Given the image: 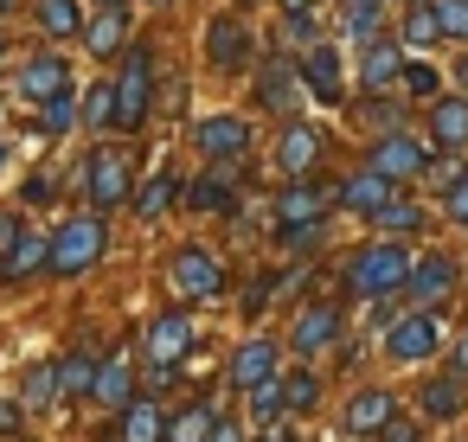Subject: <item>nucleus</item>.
I'll use <instances>...</instances> for the list:
<instances>
[{"label": "nucleus", "mask_w": 468, "mask_h": 442, "mask_svg": "<svg viewBox=\"0 0 468 442\" xmlns=\"http://www.w3.org/2000/svg\"><path fill=\"white\" fill-rule=\"evenodd\" d=\"M410 269H417V263L404 257V244H366V250H353V263H346V295L378 301V295L404 289Z\"/></svg>", "instance_id": "1"}, {"label": "nucleus", "mask_w": 468, "mask_h": 442, "mask_svg": "<svg viewBox=\"0 0 468 442\" xmlns=\"http://www.w3.org/2000/svg\"><path fill=\"white\" fill-rule=\"evenodd\" d=\"M148 103H154V58L135 46V52L122 58V78H116V129H122V135L148 129Z\"/></svg>", "instance_id": "2"}, {"label": "nucleus", "mask_w": 468, "mask_h": 442, "mask_svg": "<svg viewBox=\"0 0 468 442\" xmlns=\"http://www.w3.org/2000/svg\"><path fill=\"white\" fill-rule=\"evenodd\" d=\"M97 257H103V212L65 218L58 237H52V276H84Z\"/></svg>", "instance_id": "3"}, {"label": "nucleus", "mask_w": 468, "mask_h": 442, "mask_svg": "<svg viewBox=\"0 0 468 442\" xmlns=\"http://www.w3.org/2000/svg\"><path fill=\"white\" fill-rule=\"evenodd\" d=\"M167 276H174V289H180L186 301H218V295H225V276H218V257H212V250H174Z\"/></svg>", "instance_id": "4"}, {"label": "nucleus", "mask_w": 468, "mask_h": 442, "mask_svg": "<svg viewBox=\"0 0 468 442\" xmlns=\"http://www.w3.org/2000/svg\"><path fill=\"white\" fill-rule=\"evenodd\" d=\"M436 346H442V327H436V314H430V308H417V314L391 321V333H385V353H391L398 365H417V359H430Z\"/></svg>", "instance_id": "5"}, {"label": "nucleus", "mask_w": 468, "mask_h": 442, "mask_svg": "<svg viewBox=\"0 0 468 442\" xmlns=\"http://www.w3.org/2000/svg\"><path fill=\"white\" fill-rule=\"evenodd\" d=\"M250 52H257V39H250V20H212L206 26V58L218 65V71H244L250 65Z\"/></svg>", "instance_id": "6"}, {"label": "nucleus", "mask_w": 468, "mask_h": 442, "mask_svg": "<svg viewBox=\"0 0 468 442\" xmlns=\"http://www.w3.org/2000/svg\"><path fill=\"white\" fill-rule=\"evenodd\" d=\"M84 193L97 199V212H103V205H122V199H129V161H122L116 148H97V154L84 161Z\"/></svg>", "instance_id": "7"}, {"label": "nucleus", "mask_w": 468, "mask_h": 442, "mask_svg": "<svg viewBox=\"0 0 468 442\" xmlns=\"http://www.w3.org/2000/svg\"><path fill=\"white\" fill-rule=\"evenodd\" d=\"M193 142L206 161H238L250 148V122L244 116H206V122H193Z\"/></svg>", "instance_id": "8"}, {"label": "nucleus", "mask_w": 468, "mask_h": 442, "mask_svg": "<svg viewBox=\"0 0 468 442\" xmlns=\"http://www.w3.org/2000/svg\"><path fill=\"white\" fill-rule=\"evenodd\" d=\"M321 148H327V142H321V129H314V122H289V129H282V142H276V167H282L289 180H308V174H314V161H321Z\"/></svg>", "instance_id": "9"}, {"label": "nucleus", "mask_w": 468, "mask_h": 442, "mask_svg": "<svg viewBox=\"0 0 468 442\" xmlns=\"http://www.w3.org/2000/svg\"><path fill=\"white\" fill-rule=\"evenodd\" d=\"M391 416H398V397L391 391H353L346 410H340V429L346 436H378Z\"/></svg>", "instance_id": "10"}, {"label": "nucleus", "mask_w": 468, "mask_h": 442, "mask_svg": "<svg viewBox=\"0 0 468 442\" xmlns=\"http://www.w3.org/2000/svg\"><path fill=\"white\" fill-rule=\"evenodd\" d=\"M372 167H378L385 180H410V174H430V148L410 142V135H385V142L372 148Z\"/></svg>", "instance_id": "11"}, {"label": "nucleus", "mask_w": 468, "mask_h": 442, "mask_svg": "<svg viewBox=\"0 0 468 442\" xmlns=\"http://www.w3.org/2000/svg\"><path fill=\"white\" fill-rule=\"evenodd\" d=\"M340 340V308L334 301H321V308H302L295 314V327H289V346L308 359V353H321V346H334Z\"/></svg>", "instance_id": "12"}, {"label": "nucleus", "mask_w": 468, "mask_h": 442, "mask_svg": "<svg viewBox=\"0 0 468 442\" xmlns=\"http://www.w3.org/2000/svg\"><path fill=\"white\" fill-rule=\"evenodd\" d=\"M186 346H193V321H186V314H161V321H148V333H142V353H148L154 365H180Z\"/></svg>", "instance_id": "13"}, {"label": "nucleus", "mask_w": 468, "mask_h": 442, "mask_svg": "<svg viewBox=\"0 0 468 442\" xmlns=\"http://www.w3.org/2000/svg\"><path fill=\"white\" fill-rule=\"evenodd\" d=\"M238 391H257V384H270L276 378V340H244L238 353H231V372H225Z\"/></svg>", "instance_id": "14"}, {"label": "nucleus", "mask_w": 468, "mask_h": 442, "mask_svg": "<svg viewBox=\"0 0 468 442\" xmlns=\"http://www.w3.org/2000/svg\"><path fill=\"white\" fill-rule=\"evenodd\" d=\"M346 212H366V218H378L385 205H391V180L378 174V167H366V174H353V180H340V193H334Z\"/></svg>", "instance_id": "15"}, {"label": "nucleus", "mask_w": 468, "mask_h": 442, "mask_svg": "<svg viewBox=\"0 0 468 442\" xmlns=\"http://www.w3.org/2000/svg\"><path fill=\"white\" fill-rule=\"evenodd\" d=\"M327 218V193L308 186V180H289L276 193V225H321Z\"/></svg>", "instance_id": "16"}, {"label": "nucleus", "mask_w": 468, "mask_h": 442, "mask_svg": "<svg viewBox=\"0 0 468 442\" xmlns=\"http://www.w3.org/2000/svg\"><path fill=\"white\" fill-rule=\"evenodd\" d=\"M462 404H468V391H462V372L423 378V391H417V410H423L430 423H455V416H462Z\"/></svg>", "instance_id": "17"}, {"label": "nucleus", "mask_w": 468, "mask_h": 442, "mask_svg": "<svg viewBox=\"0 0 468 442\" xmlns=\"http://www.w3.org/2000/svg\"><path fill=\"white\" fill-rule=\"evenodd\" d=\"M302 84L314 90V103H346V90H340V58L327 52V46H308V58H302Z\"/></svg>", "instance_id": "18"}, {"label": "nucleus", "mask_w": 468, "mask_h": 442, "mask_svg": "<svg viewBox=\"0 0 468 442\" xmlns=\"http://www.w3.org/2000/svg\"><path fill=\"white\" fill-rule=\"evenodd\" d=\"M33 269H52V237L46 231H27L7 257H0V276H7V282H27Z\"/></svg>", "instance_id": "19"}, {"label": "nucleus", "mask_w": 468, "mask_h": 442, "mask_svg": "<svg viewBox=\"0 0 468 442\" xmlns=\"http://www.w3.org/2000/svg\"><path fill=\"white\" fill-rule=\"evenodd\" d=\"M455 289V269H449V257H423L417 269H410V282H404V295L417 301V308H430V301H442Z\"/></svg>", "instance_id": "20"}, {"label": "nucleus", "mask_w": 468, "mask_h": 442, "mask_svg": "<svg viewBox=\"0 0 468 442\" xmlns=\"http://www.w3.org/2000/svg\"><path fill=\"white\" fill-rule=\"evenodd\" d=\"M398 78H404V52H398L391 39H372L366 58H359V84H366V90H385V84H398Z\"/></svg>", "instance_id": "21"}, {"label": "nucleus", "mask_w": 468, "mask_h": 442, "mask_svg": "<svg viewBox=\"0 0 468 442\" xmlns=\"http://www.w3.org/2000/svg\"><path fill=\"white\" fill-rule=\"evenodd\" d=\"M20 97H33V103H52V97H65V58H27V71H20Z\"/></svg>", "instance_id": "22"}, {"label": "nucleus", "mask_w": 468, "mask_h": 442, "mask_svg": "<svg viewBox=\"0 0 468 442\" xmlns=\"http://www.w3.org/2000/svg\"><path fill=\"white\" fill-rule=\"evenodd\" d=\"M295 84H302V71L289 65V58H276V65H263V78H257V103L263 110H295Z\"/></svg>", "instance_id": "23"}, {"label": "nucleus", "mask_w": 468, "mask_h": 442, "mask_svg": "<svg viewBox=\"0 0 468 442\" xmlns=\"http://www.w3.org/2000/svg\"><path fill=\"white\" fill-rule=\"evenodd\" d=\"M430 135L462 154V148H468V103H462V97H436V103H430Z\"/></svg>", "instance_id": "24"}, {"label": "nucleus", "mask_w": 468, "mask_h": 442, "mask_svg": "<svg viewBox=\"0 0 468 442\" xmlns=\"http://www.w3.org/2000/svg\"><path fill=\"white\" fill-rule=\"evenodd\" d=\"M122 442H167V410H161L154 397H148V404L135 397V404L122 410Z\"/></svg>", "instance_id": "25"}, {"label": "nucleus", "mask_w": 468, "mask_h": 442, "mask_svg": "<svg viewBox=\"0 0 468 442\" xmlns=\"http://www.w3.org/2000/svg\"><path fill=\"white\" fill-rule=\"evenodd\" d=\"M90 397H97L103 410H129V404H135V372H129L122 359H110V365L97 372V391H90Z\"/></svg>", "instance_id": "26"}, {"label": "nucleus", "mask_w": 468, "mask_h": 442, "mask_svg": "<svg viewBox=\"0 0 468 442\" xmlns=\"http://www.w3.org/2000/svg\"><path fill=\"white\" fill-rule=\"evenodd\" d=\"M122 39H129V20H122V7H103V14H97V20L84 26V46H90L97 58H110V52H116Z\"/></svg>", "instance_id": "27"}, {"label": "nucleus", "mask_w": 468, "mask_h": 442, "mask_svg": "<svg viewBox=\"0 0 468 442\" xmlns=\"http://www.w3.org/2000/svg\"><path fill=\"white\" fill-rule=\"evenodd\" d=\"M212 429H218V410L212 404H193V410H180L167 423V442H212Z\"/></svg>", "instance_id": "28"}, {"label": "nucleus", "mask_w": 468, "mask_h": 442, "mask_svg": "<svg viewBox=\"0 0 468 442\" xmlns=\"http://www.w3.org/2000/svg\"><path fill=\"white\" fill-rule=\"evenodd\" d=\"M33 20H39V33L71 39L78 33V0H33Z\"/></svg>", "instance_id": "29"}, {"label": "nucleus", "mask_w": 468, "mask_h": 442, "mask_svg": "<svg viewBox=\"0 0 468 442\" xmlns=\"http://www.w3.org/2000/svg\"><path fill=\"white\" fill-rule=\"evenodd\" d=\"M340 33H346L353 46H372V39H378V7H372V0H346V20H340Z\"/></svg>", "instance_id": "30"}, {"label": "nucleus", "mask_w": 468, "mask_h": 442, "mask_svg": "<svg viewBox=\"0 0 468 442\" xmlns=\"http://www.w3.org/2000/svg\"><path fill=\"white\" fill-rule=\"evenodd\" d=\"M372 225H378V231H385V237H410V231H417V225H423V205H410V199H404V205H398V199H391V205H385V212H378V218H372Z\"/></svg>", "instance_id": "31"}, {"label": "nucleus", "mask_w": 468, "mask_h": 442, "mask_svg": "<svg viewBox=\"0 0 468 442\" xmlns=\"http://www.w3.org/2000/svg\"><path fill=\"white\" fill-rule=\"evenodd\" d=\"M39 135H65V129H78V103L71 97H52V103H39V122H33Z\"/></svg>", "instance_id": "32"}, {"label": "nucleus", "mask_w": 468, "mask_h": 442, "mask_svg": "<svg viewBox=\"0 0 468 442\" xmlns=\"http://www.w3.org/2000/svg\"><path fill=\"white\" fill-rule=\"evenodd\" d=\"M167 205H174V174H154V180L135 193V212H142V218H161Z\"/></svg>", "instance_id": "33"}, {"label": "nucleus", "mask_w": 468, "mask_h": 442, "mask_svg": "<svg viewBox=\"0 0 468 442\" xmlns=\"http://www.w3.org/2000/svg\"><path fill=\"white\" fill-rule=\"evenodd\" d=\"M97 372H103V365H97L90 353H71V359L58 365V378H65V391H97Z\"/></svg>", "instance_id": "34"}, {"label": "nucleus", "mask_w": 468, "mask_h": 442, "mask_svg": "<svg viewBox=\"0 0 468 442\" xmlns=\"http://www.w3.org/2000/svg\"><path fill=\"white\" fill-rule=\"evenodd\" d=\"M404 39H410V46H436V39H442V20H436V7H410V20H404Z\"/></svg>", "instance_id": "35"}, {"label": "nucleus", "mask_w": 468, "mask_h": 442, "mask_svg": "<svg viewBox=\"0 0 468 442\" xmlns=\"http://www.w3.org/2000/svg\"><path fill=\"white\" fill-rule=\"evenodd\" d=\"M84 122H90V129H116V90H110V84H97V90L84 97Z\"/></svg>", "instance_id": "36"}, {"label": "nucleus", "mask_w": 468, "mask_h": 442, "mask_svg": "<svg viewBox=\"0 0 468 442\" xmlns=\"http://www.w3.org/2000/svg\"><path fill=\"white\" fill-rule=\"evenodd\" d=\"M314 39H321V26H314V14H308V7L282 14V46H314Z\"/></svg>", "instance_id": "37"}, {"label": "nucleus", "mask_w": 468, "mask_h": 442, "mask_svg": "<svg viewBox=\"0 0 468 442\" xmlns=\"http://www.w3.org/2000/svg\"><path fill=\"white\" fill-rule=\"evenodd\" d=\"M436 20H442V39L468 46V0H436Z\"/></svg>", "instance_id": "38"}, {"label": "nucleus", "mask_w": 468, "mask_h": 442, "mask_svg": "<svg viewBox=\"0 0 468 442\" xmlns=\"http://www.w3.org/2000/svg\"><path fill=\"white\" fill-rule=\"evenodd\" d=\"M436 84H442V78H436V65H423V58H417V65H404V90H410V97L436 103Z\"/></svg>", "instance_id": "39"}, {"label": "nucleus", "mask_w": 468, "mask_h": 442, "mask_svg": "<svg viewBox=\"0 0 468 442\" xmlns=\"http://www.w3.org/2000/svg\"><path fill=\"white\" fill-rule=\"evenodd\" d=\"M282 391H289V410H308V404L321 397V378H314V372H289Z\"/></svg>", "instance_id": "40"}, {"label": "nucleus", "mask_w": 468, "mask_h": 442, "mask_svg": "<svg viewBox=\"0 0 468 442\" xmlns=\"http://www.w3.org/2000/svg\"><path fill=\"white\" fill-rule=\"evenodd\" d=\"M58 391H65V378H58L52 365H46V372H27V404H52Z\"/></svg>", "instance_id": "41"}, {"label": "nucleus", "mask_w": 468, "mask_h": 442, "mask_svg": "<svg viewBox=\"0 0 468 442\" xmlns=\"http://www.w3.org/2000/svg\"><path fill=\"white\" fill-rule=\"evenodd\" d=\"M282 404H289V391H282V378H270V384H257V391H250V410H257V416H276Z\"/></svg>", "instance_id": "42"}, {"label": "nucleus", "mask_w": 468, "mask_h": 442, "mask_svg": "<svg viewBox=\"0 0 468 442\" xmlns=\"http://www.w3.org/2000/svg\"><path fill=\"white\" fill-rule=\"evenodd\" d=\"M372 442H423V429H417L410 416H391V423H385V429H378Z\"/></svg>", "instance_id": "43"}, {"label": "nucleus", "mask_w": 468, "mask_h": 442, "mask_svg": "<svg viewBox=\"0 0 468 442\" xmlns=\"http://www.w3.org/2000/svg\"><path fill=\"white\" fill-rule=\"evenodd\" d=\"M449 218H455V225H468V174L449 186Z\"/></svg>", "instance_id": "44"}, {"label": "nucleus", "mask_w": 468, "mask_h": 442, "mask_svg": "<svg viewBox=\"0 0 468 442\" xmlns=\"http://www.w3.org/2000/svg\"><path fill=\"white\" fill-rule=\"evenodd\" d=\"M462 174H468V167H455V161H430V174H423V180H436V186H455Z\"/></svg>", "instance_id": "45"}, {"label": "nucleus", "mask_w": 468, "mask_h": 442, "mask_svg": "<svg viewBox=\"0 0 468 442\" xmlns=\"http://www.w3.org/2000/svg\"><path fill=\"white\" fill-rule=\"evenodd\" d=\"M366 122H372V129H391V122H398V103H366Z\"/></svg>", "instance_id": "46"}, {"label": "nucleus", "mask_w": 468, "mask_h": 442, "mask_svg": "<svg viewBox=\"0 0 468 442\" xmlns=\"http://www.w3.org/2000/svg\"><path fill=\"white\" fill-rule=\"evenodd\" d=\"M20 237H27V225H20V218H0V257H7Z\"/></svg>", "instance_id": "47"}, {"label": "nucleus", "mask_w": 468, "mask_h": 442, "mask_svg": "<svg viewBox=\"0 0 468 442\" xmlns=\"http://www.w3.org/2000/svg\"><path fill=\"white\" fill-rule=\"evenodd\" d=\"M52 193H58V180H52V174H46V180H27V199H52Z\"/></svg>", "instance_id": "48"}, {"label": "nucleus", "mask_w": 468, "mask_h": 442, "mask_svg": "<svg viewBox=\"0 0 468 442\" xmlns=\"http://www.w3.org/2000/svg\"><path fill=\"white\" fill-rule=\"evenodd\" d=\"M449 372H462V378H468V333L455 340V359H449Z\"/></svg>", "instance_id": "49"}, {"label": "nucleus", "mask_w": 468, "mask_h": 442, "mask_svg": "<svg viewBox=\"0 0 468 442\" xmlns=\"http://www.w3.org/2000/svg\"><path fill=\"white\" fill-rule=\"evenodd\" d=\"M0 429H20V404H0Z\"/></svg>", "instance_id": "50"}, {"label": "nucleus", "mask_w": 468, "mask_h": 442, "mask_svg": "<svg viewBox=\"0 0 468 442\" xmlns=\"http://www.w3.org/2000/svg\"><path fill=\"white\" fill-rule=\"evenodd\" d=\"M212 442H238V423H218V429H212Z\"/></svg>", "instance_id": "51"}, {"label": "nucleus", "mask_w": 468, "mask_h": 442, "mask_svg": "<svg viewBox=\"0 0 468 442\" xmlns=\"http://www.w3.org/2000/svg\"><path fill=\"white\" fill-rule=\"evenodd\" d=\"M455 84H462V90H468V58H462V65H455Z\"/></svg>", "instance_id": "52"}, {"label": "nucleus", "mask_w": 468, "mask_h": 442, "mask_svg": "<svg viewBox=\"0 0 468 442\" xmlns=\"http://www.w3.org/2000/svg\"><path fill=\"white\" fill-rule=\"evenodd\" d=\"M295 7H308V0H282V14H295Z\"/></svg>", "instance_id": "53"}, {"label": "nucleus", "mask_w": 468, "mask_h": 442, "mask_svg": "<svg viewBox=\"0 0 468 442\" xmlns=\"http://www.w3.org/2000/svg\"><path fill=\"white\" fill-rule=\"evenodd\" d=\"M103 7H122V0H103Z\"/></svg>", "instance_id": "54"}, {"label": "nucleus", "mask_w": 468, "mask_h": 442, "mask_svg": "<svg viewBox=\"0 0 468 442\" xmlns=\"http://www.w3.org/2000/svg\"><path fill=\"white\" fill-rule=\"evenodd\" d=\"M154 7H161V0H154Z\"/></svg>", "instance_id": "55"}, {"label": "nucleus", "mask_w": 468, "mask_h": 442, "mask_svg": "<svg viewBox=\"0 0 468 442\" xmlns=\"http://www.w3.org/2000/svg\"><path fill=\"white\" fill-rule=\"evenodd\" d=\"M372 7H378V0H372Z\"/></svg>", "instance_id": "56"}]
</instances>
